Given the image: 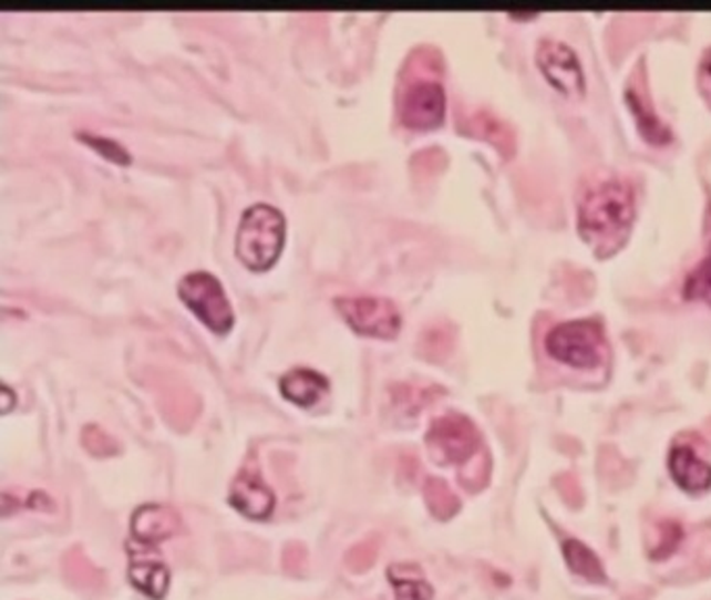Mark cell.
Instances as JSON below:
<instances>
[{
	"mask_svg": "<svg viewBox=\"0 0 711 600\" xmlns=\"http://www.w3.org/2000/svg\"><path fill=\"white\" fill-rule=\"evenodd\" d=\"M132 567H130V578L138 590L153 599H163L169 586V569L163 563L159 555L151 550H132Z\"/></svg>",
	"mask_w": 711,
	"mask_h": 600,
	"instance_id": "cell-11",
	"label": "cell"
},
{
	"mask_svg": "<svg viewBox=\"0 0 711 600\" xmlns=\"http://www.w3.org/2000/svg\"><path fill=\"white\" fill-rule=\"evenodd\" d=\"M427 444L439 459L445 463H463L474 455L478 444V432L467 417L451 413L432 422L427 432Z\"/></svg>",
	"mask_w": 711,
	"mask_h": 600,
	"instance_id": "cell-7",
	"label": "cell"
},
{
	"mask_svg": "<svg viewBox=\"0 0 711 600\" xmlns=\"http://www.w3.org/2000/svg\"><path fill=\"white\" fill-rule=\"evenodd\" d=\"M536 65L553 89L569 99H580L587 90L585 71L576 53L559 40H543L536 49Z\"/></svg>",
	"mask_w": 711,
	"mask_h": 600,
	"instance_id": "cell-6",
	"label": "cell"
},
{
	"mask_svg": "<svg viewBox=\"0 0 711 600\" xmlns=\"http://www.w3.org/2000/svg\"><path fill=\"white\" fill-rule=\"evenodd\" d=\"M564 559L576 576H583L590 582H605V571L599 557L580 540L564 542Z\"/></svg>",
	"mask_w": 711,
	"mask_h": 600,
	"instance_id": "cell-16",
	"label": "cell"
},
{
	"mask_svg": "<svg viewBox=\"0 0 711 600\" xmlns=\"http://www.w3.org/2000/svg\"><path fill=\"white\" fill-rule=\"evenodd\" d=\"M684 297L689 300H699L711 307V247L705 259L694 267L684 283Z\"/></svg>",
	"mask_w": 711,
	"mask_h": 600,
	"instance_id": "cell-17",
	"label": "cell"
},
{
	"mask_svg": "<svg viewBox=\"0 0 711 600\" xmlns=\"http://www.w3.org/2000/svg\"><path fill=\"white\" fill-rule=\"evenodd\" d=\"M82 141L90 144L92 148H96L101 155H105L107 159L113 161V163H120V165H130V155L125 151L122 144H117L115 141H109V138H101V136H90V134H84L80 136Z\"/></svg>",
	"mask_w": 711,
	"mask_h": 600,
	"instance_id": "cell-21",
	"label": "cell"
},
{
	"mask_svg": "<svg viewBox=\"0 0 711 600\" xmlns=\"http://www.w3.org/2000/svg\"><path fill=\"white\" fill-rule=\"evenodd\" d=\"M182 300L195 311L196 318L200 319L215 334H226L234 325V313L230 302L217 278L207 271H195L188 273L178 288Z\"/></svg>",
	"mask_w": 711,
	"mask_h": 600,
	"instance_id": "cell-4",
	"label": "cell"
},
{
	"mask_svg": "<svg viewBox=\"0 0 711 600\" xmlns=\"http://www.w3.org/2000/svg\"><path fill=\"white\" fill-rule=\"evenodd\" d=\"M389 580L396 600H432V588L422 578V571L415 566H392L389 569Z\"/></svg>",
	"mask_w": 711,
	"mask_h": 600,
	"instance_id": "cell-15",
	"label": "cell"
},
{
	"mask_svg": "<svg viewBox=\"0 0 711 600\" xmlns=\"http://www.w3.org/2000/svg\"><path fill=\"white\" fill-rule=\"evenodd\" d=\"M378 600H382V599H378Z\"/></svg>",
	"mask_w": 711,
	"mask_h": 600,
	"instance_id": "cell-25",
	"label": "cell"
},
{
	"mask_svg": "<svg viewBox=\"0 0 711 600\" xmlns=\"http://www.w3.org/2000/svg\"><path fill=\"white\" fill-rule=\"evenodd\" d=\"M282 566H285V571L288 576L302 573V569L307 567V548L302 547L301 542L286 545Z\"/></svg>",
	"mask_w": 711,
	"mask_h": 600,
	"instance_id": "cell-23",
	"label": "cell"
},
{
	"mask_svg": "<svg viewBox=\"0 0 711 600\" xmlns=\"http://www.w3.org/2000/svg\"><path fill=\"white\" fill-rule=\"evenodd\" d=\"M182 530L178 513L163 505H144L132 517V531L141 542H159Z\"/></svg>",
	"mask_w": 711,
	"mask_h": 600,
	"instance_id": "cell-12",
	"label": "cell"
},
{
	"mask_svg": "<svg viewBox=\"0 0 711 600\" xmlns=\"http://www.w3.org/2000/svg\"><path fill=\"white\" fill-rule=\"evenodd\" d=\"M378 552H380V540L374 536V538L361 540V542H357L356 547L349 548V552L344 557V563L351 571L363 573V571L374 567Z\"/></svg>",
	"mask_w": 711,
	"mask_h": 600,
	"instance_id": "cell-18",
	"label": "cell"
},
{
	"mask_svg": "<svg viewBox=\"0 0 711 600\" xmlns=\"http://www.w3.org/2000/svg\"><path fill=\"white\" fill-rule=\"evenodd\" d=\"M670 474L676 484L691 495H701L711 488V465L701 459L691 446H674L668 457Z\"/></svg>",
	"mask_w": 711,
	"mask_h": 600,
	"instance_id": "cell-10",
	"label": "cell"
},
{
	"mask_svg": "<svg viewBox=\"0 0 711 600\" xmlns=\"http://www.w3.org/2000/svg\"><path fill=\"white\" fill-rule=\"evenodd\" d=\"M63 573L75 590L90 597L105 590V573L90 561L82 548H72L63 557Z\"/></svg>",
	"mask_w": 711,
	"mask_h": 600,
	"instance_id": "cell-14",
	"label": "cell"
},
{
	"mask_svg": "<svg viewBox=\"0 0 711 600\" xmlns=\"http://www.w3.org/2000/svg\"><path fill=\"white\" fill-rule=\"evenodd\" d=\"M84 446L89 448L94 457H111L120 451L117 442L113 441L109 434H105L101 427L89 425L84 430Z\"/></svg>",
	"mask_w": 711,
	"mask_h": 600,
	"instance_id": "cell-20",
	"label": "cell"
},
{
	"mask_svg": "<svg viewBox=\"0 0 711 600\" xmlns=\"http://www.w3.org/2000/svg\"><path fill=\"white\" fill-rule=\"evenodd\" d=\"M705 73L710 75V80H711V51L710 53H708V56H705Z\"/></svg>",
	"mask_w": 711,
	"mask_h": 600,
	"instance_id": "cell-24",
	"label": "cell"
},
{
	"mask_svg": "<svg viewBox=\"0 0 711 600\" xmlns=\"http://www.w3.org/2000/svg\"><path fill=\"white\" fill-rule=\"evenodd\" d=\"M230 503L247 517L264 519L274 511V493L264 484L255 465L245 467L231 486Z\"/></svg>",
	"mask_w": 711,
	"mask_h": 600,
	"instance_id": "cell-9",
	"label": "cell"
},
{
	"mask_svg": "<svg viewBox=\"0 0 711 600\" xmlns=\"http://www.w3.org/2000/svg\"><path fill=\"white\" fill-rule=\"evenodd\" d=\"M337 309L357 334L394 338L403 325L401 311L389 299L340 297L337 299Z\"/></svg>",
	"mask_w": 711,
	"mask_h": 600,
	"instance_id": "cell-5",
	"label": "cell"
},
{
	"mask_svg": "<svg viewBox=\"0 0 711 600\" xmlns=\"http://www.w3.org/2000/svg\"><path fill=\"white\" fill-rule=\"evenodd\" d=\"M545 349L555 361L564 365L576 370H592L604 361V328L592 319L564 321L547 334Z\"/></svg>",
	"mask_w": 711,
	"mask_h": 600,
	"instance_id": "cell-3",
	"label": "cell"
},
{
	"mask_svg": "<svg viewBox=\"0 0 711 600\" xmlns=\"http://www.w3.org/2000/svg\"><path fill=\"white\" fill-rule=\"evenodd\" d=\"M285 215L269 207L255 205L243 213L236 234V255L245 266L264 271L278 261L285 247Z\"/></svg>",
	"mask_w": 711,
	"mask_h": 600,
	"instance_id": "cell-2",
	"label": "cell"
},
{
	"mask_svg": "<svg viewBox=\"0 0 711 600\" xmlns=\"http://www.w3.org/2000/svg\"><path fill=\"white\" fill-rule=\"evenodd\" d=\"M426 500L432 513L441 519H446L451 513L455 511V498L443 486V482H427Z\"/></svg>",
	"mask_w": 711,
	"mask_h": 600,
	"instance_id": "cell-19",
	"label": "cell"
},
{
	"mask_svg": "<svg viewBox=\"0 0 711 600\" xmlns=\"http://www.w3.org/2000/svg\"><path fill=\"white\" fill-rule=\"evenodd\" d=\"M630 105H632V108L637 111L639 120L645 117V122H640V127H642V132H645V136H647V138H651L653 142H663L670 138V132L661 125V122L656 120V115L645 113V106H640L639 99H635L632 94H630Z\"/></svg>",
	"mask_w": 711,
	"mask_h": 600,
	"instance_id": "cell-22",
	"label": "cell"
},
{
	"mask_svg": "<svg viewBox=\"0 0 711 600\" xmlns=\"http://www.w3.org/2000/svg\"><path fill=\"white\" fill-rule=\"evenodd\" d=\"M637 213L632 188L620 179L592 186L578 207V230L592 247L620 240L630 230Z\"/></svg>",
	"mask_w": 711,
	"mask_h": 600,
	"instance_id": "cell-1",
	"label": "cell"
},
{
	"mask_svg": "<svg viewBox=\"0 0 711 600\" xmlns=\"http://www.w3.org/2000/svg\"><path fill=\"white\" fill-rule=\"evenodd\" d=\"M282 394L295 405L311 406L321 401V396L328 392V380L318 371L292 370L282 377Z\"/></svg>",
	"mask_w": 711,
	"mask_h": 600,
	"instance_id": "cell-13",
	"label": "cell"
},
{
	"mask_svg": "<svg viewBox=\"0 0 711 600\" xmlns=\"http://www.w3.org/2000/svg\"><path fill=\"white\" fill-rule=\"evenodd\" d=\"M445 117V90L436 82H418L401 99V122L411 130H432Z\"/></svg>",
	"mask_w": 711,
	"mask_h": 600,
	"instance_id": "cell-8",
	"label": "cell"
}]
</instances>
